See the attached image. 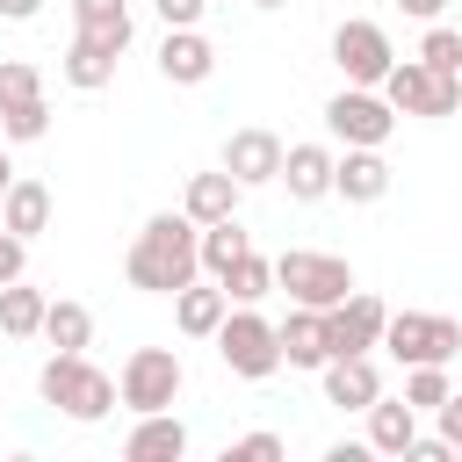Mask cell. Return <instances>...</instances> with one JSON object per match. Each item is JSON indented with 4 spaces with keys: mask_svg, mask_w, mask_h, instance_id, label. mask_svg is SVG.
<instances>
[{
    "mask_svg": "<svg viewBox=\"0 0 462 462\" xmlns=\"http://www.w3.org/2000/svg\"><path fill=\"white\" fill-rule=\"evenodd\" d=\"M195 217L188 209H159V217H144V231L130 238V260H123V274H130V289H144V296H173V289H188L195 274H202V260H195Z\"/></svg>",
    "mask_w": 462,
    "mask_h": 462,
    "instance_id": "1",
    "label": "cell"
},
{
    "mask_svg": "<svg viewBox=\"0 0 462 462\" xmlns=\"http://www.w3.org/2000/svg\"><path fill=\"white\" fill-rule=\"evenodd\" d=\"M36 397H43L51 411H65V419L94 426V419H108V411H116V375H101L87 354H51V361L36 368Z\"/></svg>",
    "mask_w": 462,
    "mask_h": 462,
    "instance_id": "2",
    "label": "cell"
},
{
    "mask_svg": "<svg viewBox=\"0 0 462 462\" xmlns=\"http://www.w3.org/2000/svg\"><path fill=\"white\" fill-rule=\"evenodd\" d=\"M217 361H224L238 383H267V375L282 368V339H274V318H260L253 303L224 310V325H217Z\"/></svg>",
    "mask_w": 462,
    "mask_h": 462,
    "instance_id": "3",
    "label": "cell"
},
{
    "mask_svg": "<svg viewBox=\"0 0 462 462\" xmlns=\"http://www.w3.org/2000/svg\"><path fill=\"white\" fill-rule=\"evenodd\" d=\"M383 101H390L397 116L440 123V116L462 108V79H455V72H433V65H419V58H390V72H383Z\"/></svg>",
    "mask_w": 462,
    "mask_h": 462,
    "instance_id": "4",
    "label": "cell"
},
{
    "mask_svg": "<svg viewBox=\"0 0 462 462\" xmlns=\"http://www.w3.org/2000/svg\"><path fill=\"white\" fill-rule=\"evenodd\" d=\"M375 346H390L404 368H419V361H455V354H462V318H440V310H390Z\"/></svg>",
    "mask_w": 462,
    "mask_h": 462,
    "instance_id": "5",
    "label": "cell"
},
{
    "mask_svg": "<svg viewBox=\"0 0 462 462\" xmlns=\"http://www.w3.org/2000/svg\"><path fill=\"white\" fill-rule=\"evenodd\" d=\"M180 383H188V368H180L173 346H137L123 361V375H116V404L123 411H173Z\"/></svg>",
    "mask_w": 462,
    "mask_h": 462,
    "instance_id": "6",
    "label": "cell"
},
{
    "mask_svg": "<svg viewBox=\"0 0 462 462\" xmlns=\"http://www.w3.org/2000/svg\"><path fill=\"white\" fill-rule=\"evenodd\" d=\"M274 289H289V303L332 310V303L354 289V267H346L339 253H303V245H289V253L274 260Z\"/></svg>",
    "mask_w": 462,
    "mask_h": 462,
    "instance_id": "7",
    "label": "cell"
},
{
    "mask_svg": "<svg viewBox=\"0 0 462 462\" xmlns=\"http://www.w3.org/2000/svg\"><path fill=\"white\" fill-rule=\"evenodd\" d=\"M325 130H332L339 144H390L397 108L383 101V87H339V94L325 101Z\"/></svg>",
    "mask_w": 462,
    "mask_h": 462,
    "instance_id": "8",
    "label": "cell"
},
{
    "mask_svg": "<svg viewBox=\"0 0 462 462\" xmlns=\"http://www.w3.org/2000/svg\"><path fill=\"white\" fill-rule=\"evenodd\" d=\"M383 318H390V303H383V296L346 289V296L325 310V354H368V346L383 339Z\"/></svg>",
    "mask_w": 462,
    "mask_h": 462,
    "instance_id": "9",
    "label": "cell"
},
{
    "mask_svg": "<svg viewBox=\"0 0 462 462\" xmlns=\"http://www.w3.org/2000/svg\"><path fill=\"white\" fill-rule=\"evenodd\" d=\"M390 36L375 29V22H339L332 29V65L346 72V87H383V72H390Z\"/></svg>",
    "mask_w": 462,
    "mask_h": 462,
    "instance_id": "10",
    "label": "cell"
},
{
    "mask_svg": "<svg viewBox=\"0 0 462 462\" xmlns=\"http://www.w3.org/2000/svg\"><path fill=\"white\" fill-rule=\"evenodd\" d=\"M224 173H231L238 188H267V180L282 173V137L260 130V123H253V130H231V137H224Z\"/></svg>",
    "mask_w": 462,
    "mask_h": 462,
    "instance_id": "11",
    "label": "cell"
},
{
    "mask_svg": "<svg viewBox=\"0 0 462 462\" xmlns=\"http://www.w3.org/2000/svg\"><path fill=\"white\" fill-rule=\"evenodd\" d=\"M318 375H325V404H339V411H368L383 397V375L368 354H332Z\"/></svg>",
    "mask_w": 462,
    "mask_h": 462,
    "instance_id": "12",
    "label": "cell"
},
{
    "mask_svg": "<svg viewBox=\"0 0 462 462\" xmlns=\"http://www.w3.org/2000/svg\"><path fill=\"white\" fill-rule=\"evenodd\" d=\"M332 195H346V202H383V195H390L383 144H346V159H332Z\"/></svg>",
    "mask_w": 462,
    "mask_h": 462,
    "instance_id": "13",
    "label": "cell"
},
{
    "mask_svg": "<svg viewBox=\"0 0 462 462\" xmlns=\"http://www.w3.org/2000/svg\"><path fill=\"white\" fill-rule=\"evenodd\" d=\"M188 455V426L173 411H137L130 440H123V462H180Z\"/></svg>",
    "mask_w": 462,
    "mask_h": 462,
    "instance_id": "14",
    "label": "cell"
},
{
    "mask_svg": "<svg viewBox=\"0 0 462 462\" xmlns=\"http://www.w3.org/2000/svg\"><path fill=\"white\" fill-rule=\"evenodd\" d=\"M159 72H166L173 87H202V79L217 72L209 36H202V29H166V43H159Z\"/></svg>",
    "mask_w": 462,
    "mask_h": 462,
    "instance_id": "15",
    "label": "cell"
},
{
    "mask_svg": "<svg viewBox=\"0 0 462 462\" xmlns=\"http://www.w3.org/2000/svg\"><path fill=\"white\" fill-rule=\"evenodd\" d=\"M274 180L289 188V202H318V195H332V152L325 144H289Z\"/></svg>",
    "mask_w": 462,
    "mask_h": 462,
    "instance_id": "16",
    "label": "cell"
},
{
    "mask_svg": "<svg viewBox=\"0 0 462 462\" xmlns=\"http://www.w3.org/2000/svg\"><path fill=\"white\" fill-rule=\"evenodd\" d=\"M224 310H231L224 282H202V274H195L188 289H173V318H180V332H188V339H217Z\"/></svg>",
    "mask_w": 462,
    "mask_h": 462,
    "instance_id": "17",
    "label": "cell"
},
{
    "mask_svg": "<svg viewBox=\"0 0 462 462\" xmlns=\"http://www.w3.org/2000/svg\"><path fill=\"white\" fill-rule=\"evenodd\" d=\"M274 339H282V361L289 368H325L332 354H325V310H310V303H296L282 325H274Z\"/></svg>",
    "mask_w": 462,
    "mask_h": 462,
    "instance_id": "18",
    "label": "cell"
},
{
    "mask_svg": "<svg viewBox=\"0 0 462 462\" xmlns=\"http://www.w3.org/2000/svg\"><path fill=\"white\" fill-rule=\"evenodd\" d=\"M116 58H123V51H108V43H94V36H79V29H72V43H65L58 72H65V87H79V94H101V87L116 79Z\"/></svg>",
    "mask_w": 462,
    "mask_h": 462,
    "instance_id": "19",
    "label": "cell"
},
{
    "mask_svg": "<svg viewBox=\"0 0 462 462\" xmlns=\"http://www.w3.org/2000/svg\"><path fill=\"white\" fill-rule=\"evenodd\" d=\"M238 180L217 166V173H188V188H180V209L195 217V224H217V217H238Z\"/></svg>",
    "mask_w": 462,
    "mask_h": 462,
    "instance_id": "20",
    "label": "cell"
},
{
    "mask_svg": "<svg viewBox=\"0 0 462 462\" xmlns=\"http://www.w3.org/2000/svg\"><path fill=\"white\" fill-rule=\"evenodd\" d=\"M72 29L94 36V43H108V51H130V36H137L130 0H72Z\"/></svg>",
    "mask_w": 462,
    "mask_h": 462,
    "instance_id": "21",
    "label": "cell"
},
{
    "mask_svg": "<svg viewBox=\"0 0 462 462\" xmlns=\"http://www.w3.org/2000/svg\"><path fill=\"white\" fill-rule=\"evenodd\" d=\"M0 224H7L14 238L51 231V188H43V180H7V195H0Z\"/></svg>",
    "mask_w": 462,
    "mask_h": 462,
    "instance_id": "22",
    "label": "cell"
},
{
    "mask_svg": "<svg viewBox=\"0 0 462 462\" xmlns=\"http://www.w3.org/2000/svg\"><path fill=\"white\" fill-rule=\"evenodd\" d=\"M411 440H419V411L404 397H375L368 404V448L375 455H404Z\"/></svg>",
    "mask_w": 462,
    "mask_h": 462,
    "instance_id": "23",
    "label": "cell"
},
{
    "mask_svg": "<svg viewBox=\"0 0 462 462\" xmlns=\"http://www.w3.org/2000/svg\"><path fill=\"white\" fill-rule=\"evenodd\" d=\"M43 303H51V296L29 289L22 274L0 282V332H7V339H36V332H43Z\"/></svg>",
    "mask_w": 462,
    "mask_h": 462,
    "instance_id": "24",
    "label": "cell"
},
{
    "mask_svg": "<svg viewBox=\"0 0 462 462\" xmlns=\"http://www.w3.org/2000/svg\"><path fill=\"white\" fill-rule=\"evenodd\" d=\"M245 245H253V238H245V224H238V217H217V224H202V231H195V260H202V274H209V282H217Z\"/></svg>",
    "mask_w": 462,
    "mask_h": 462,
    "instance_id": "25",
    "label": "cell"
},
{
    "mask_svg": "<svg viewBox=\"0 0 462 462\" xmlns=\"http://www.w3.org/2000/svg\"><path fill=\"white\" fill-rule=\"evenodd\" d=\"M43 339L58 346V354H87V339H94V310L87 303H43Z\"/></svg>",
    "mask_w": 462,
    "mask_h": 462,
    "instance_id": "26",
    "label": "cell"
},
{
    "mask_svg": "<svg viewBox=\"0 0 462 462\" xmlns=\"http://www.w3.org/2000/svg\"><path fill=\"white\" fill-rule=\"evenodd\" d=\"M217 282H224V296H231V303H260V296L274 289V260H260V253L245 245V253H238V260L217 274Z\"/></svg>",
    "mask_w": 462,
    "mask_h": 462,
    "instance_id": "27",
    "label": "cell"
},
{
    "mask_svg": "<svg viewBox=\"0 0 462 462\" xmlns=\"http://www.w3.org/2000/svg\"><path fill=\"white\" fill-rule=\"evenodd\" d=\"M43 130H51V101H43V94H36V101L0 108V137H7V144H36Z\"/></svg>",
    "mask_w": 462,
    "mask_h": 462,
    "instance_id": "28",
    "label": "cell"
},
{
    "mask_svg": "<svg viewBox=\"0 0 462 462\" xmlns=\"http://www.w3.org/2000/svg\"><path fill=\"white\" fill-rule=\"evenodd\" d=\"M448 390H455V383H448V361H419V368H404V404H411V411H433Z\"/></svg>",
    "mask_w": 462,
    "mask_h": 462,
    "instance_id": "29",
    "label": "cell"
},
{
    "mask_svg": "<svg viewBox=\"0 0 462 462\" xmlns=\"http://www.w3.org/2000/svg\"><path fill=\"white\" fill-rule=\"evenodd\" d=\"M419 65H433V72H455V79H462V29L433 22V29H426V43H419Z\"/></svg>",
    "mask_w": 462,
    "mask_h": 462,
    "instance_id": "30",
    "label": "cell"
},
{
    "mask_svg": "<svg viewBox=\"0 0 462 462\" xmlns=\"http://www.w3.org/2000/svg\"><path fill=\"white\" fill-rule=\"evenodd\" d=\"M36 94H43V72H36V65H22V58H0V108L36 101Z\"/></svg>",
    "mask_w": 462,
    "mask_h": 462,
    "instance_id": "31",
    "label": "cell"
},
{
    "mask_svg": "<svg viewBox=\"0 0 462 462\" xmlns=\"http://www.w3.org/2000/svg\"><path fill=\"white\" fill-rule=\"evenodd\" d=\"M224 462H282V433H245L224 448Z\"/></svg>",
    "mask_w": 462,
    "mask_h": 462,
    "instance_id": "32",
    "label": "cell"
},
{
    "mask_svg": "<svg viewBox=\"0 0 462 462\" xmlns=\"http://www.w3.org/2000/svg\"><path fill=\"white\" fill-rule=\"evenodd\" d=\"M152 7H159L166 29H202V7H209V0H152Z\"/></svg>",
    "mask_w": 462,
    "mask_h": 462,
    "instance_id": "33",
    "label": "cell"
},
{
    "mask_svg": "<svg viewBox=\"0 0 462 462\" xmlns=\"http://www.w3.org/2000/svg\"><path fill=\"white\" fill-rule=\"evenodd\" d=\"M433 419H440V440H448V448H462V390H448V397L433 404Z\"/></svg>",
    "mask_w": 462,
    "mask_h": 462,
    "instance_id": "34",
    "label": "cell"
},
{
    "mask_svg": "<svg viewBox=\"0 0 462 462\" xmlns=\"http://www.w3.org/2000/svg\"><path fill=\"white\" fill-rule=\"evenodd\" d=\"M22 267H29V238H14V231L0 224V282H14Z\"/></svg>",
    "mask_w": 462,
    "mask_h": 462,
    "instance_id": "35",
    "label": "cell"
},
{
    "mask_svg": "<svg viewBox=\"0 0 462 462\" xmlns=\"http://www.w3.org/2000/svg\"><path fill=\"white\" fill-rule=\"evenodd\" d=\"M404 462H455V448H448V440H440V433H433V440H426V433H419V440H411V448H404Z\"/></svg>",
    "mask_w": 462,
    "mask_h": 462,
    "instance_id": "36",
    "label": "cell"
},
{
    "mask_svg": "<svg viewBox=\"0 0 462 462\" xmlns=\"http://www.w3.org/2000/svg\"><path fill=\"white\" fill-rule=\"evenodd\" d=\"M43 0H0V22H36Z\"/></svg>",
    "mask_w": 462,
    "mask_h": 462,
    "instance_id": "37",
    "label": "cell"
},
{
    "mask_svg": "<svg viewBox=\"0 0 462 462\" xmlns=\"http://www.w3.org/2000/svg\"><path fill=\"white\" fill-rule=\"evenodd\" d=\"M397 7H404L411 22H440V7H448V0H397Z\"/></svg>",
    "mask_w": 462,
    "mask_h": 462,
    "instance_id": "38",
    "label": "cell"
},
{
    "mask_svg": "<svg viewBox=\"0 0 462 462\" xmlns=\"http://www.w3.org/2000/svg\"><path fill=\"white\" fill-rule=\"evenodd\" d=\"M368 455V440H339V448H325V462H361Z\"/></svg>",
    "mask_w": 462,
    "mask_h": 462,
    "instance_id": "39",
    "label": "cell"
},
{
    "mask_svg": "<svg viewBox=\"0 0 462 462\" xmlns=\"http://www.w3.org/2000/svg\"><path fill=\"white\" fill-rule=\"evenodd\" d=\"M7 180H14V166H7V152H0V195H7Z\"/></svg>",
    "mask_w": 462,
    "mask_h": 462,
    "instance_id": "40",
    "label": "cell"
},
{
    "mask_svg": "<svg viewBox=\"0 0 462 462\" xmlns=\"http://www.w3.org/2000/svg\"><path fill=\"white\" fill-rule=\"evenodd\" d=\"M253 7H282V0H253Z\"/></svg>",
    "mask_w": 462,
    "mask_h": 462,
    "instance_id": "41",
    "label": "cell"
},
{
    "mask_svg": "<svg viewBox=\"0 0 462 462\" xmlns=\"http://www.w3.org/2000/svg\"><path fill=\"white\" fill-rule=\"evenodd\" d=\"M455 455H462V448H455Z\"/></svg>",
    "mask_w": 462,
    "mask_h": 462,
    "instance_id": "42",
    "label": "cell"
}]
</instances>
